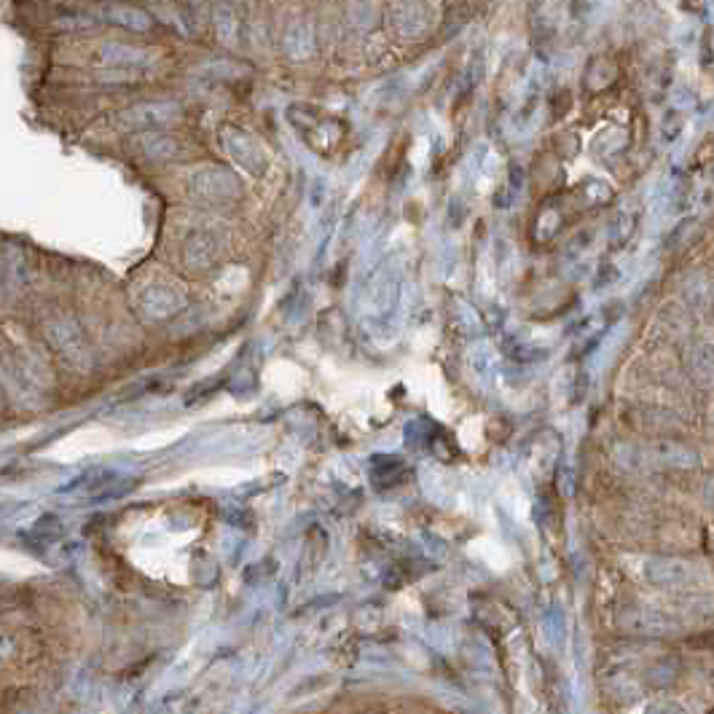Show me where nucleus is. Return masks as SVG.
<instances>
[{
    "label": "nucleus",
    "instance_id": "f257e3e1",
    "mask_svg": "<svg viewBox=\"0 0 714 714\" xmlns=\"http://www.w3.org/2000/svg\"><path fill=\"white\" fill-rule=\"evenodd\" d=\"M435 24V3L433 0H400L392 8V30L403 40L422 38Z\"/></svg>",
    "mask_w": 714,
    "mask_h": 714
},
{
    "label": "nucleus",
    "instance_id": "f03ea898",
    "mask_svg": "<svg viewBox=\"0 0 714 714\" xmlns=\"http://www.w3.org/2000/svg\"><path fill=\"white\" fill-rule=\"evenodd\" d=\"M97 62L108 65V67H138V65H148L151 54L146 49H138V46H129V43L108 40V43H100Z\"/></svg>",
    "mask_w": 714,
    "mask_h": 714
},
{
    "label": "nucleus",
    "instance_id": "7ed1b4c3",
    "mask_svg": "<svg viewBox=\"0 0 714 714\" xmlns=\"http://www.w3.org/2000/svg\"><path fill=\"white\" fill-rule=\"evenodd\" d=\"M100 16L111 24H119V27H127L132 32H148L154 27V19L151 13H146L143 8H135V5H124V3H108L100 8Z\"/></svg>",
    "mask_w": 714,
    "mask_h": 714
},
{
    "label": "nucleus",
    "instance_id": "20e7f679",
    "mask_svg": "<svg viewBox=\"0 0 714 714\" xmlns=\"http://www.w3.org/2000/svg\"><path fill=\"white\" fill-rule=\"evenodd\" d=\"M215 27H218V35L223 40H234L237 22H234V13H231L228 5H218V11H215Z\"/></svg>",
    "mask_w": 714,
    "mask_h": 714
},
{
    "label": "nucleus",
    "instance_id": "39448f33",
    "mask_svg": "<svg viewBox=\"0 0 714 714\" xmlns=\"http://www.w3.org/2000/svg\"><path fill=\"white\" fill-rule=\"evenodd\" d=\"M170 116H173L170 105H143V108H135L132 111V119L135 121H143V124H148V121H165Z\"/></svg>",
    "mask_w": 714,
    "mask_h": 714
}]
</instances>
